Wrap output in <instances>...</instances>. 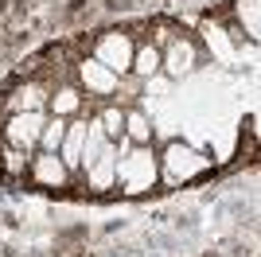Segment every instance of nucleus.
<instances>
[{"label": "nucleus", "instance_id": "obj_16", "mask_svg": "<svg viewBox=\"0 0 261 257\" xmlns=\"http://www.w3.org/2000/svg\"><path fill=\"white\" fill-rule=\"evenodd\" d=\"M207 43H211V51H215L222 63H230V59H234V43H230V35L222 39V32H215V35H207Z\"/></svg>", "mask_w": 261, "mask_h": 257}, {"label": "nucleus", "instance_id": "obj_3", "mask_svg": "<svg viewBox=\"0 0 261 257\" xmlns=\"http://www.w3.org/2000/svg\"><path fill=\"white\" fill-rule=\"evenodd\" d=\"M160 156V179L164 183H184V179H195L199 171H207L211 160L203 156V152L195 148H187V144H168L164 152H156Z\"/></svg>", "mask_w": 261, "mask_h": 257}, {"label": "nucleus", "instance_id": "obj_11", "mask_svg": "<svg viewBox=\"0 0 261 257\" xmlns=\"http://www.w3.org/2000/svg\"><path fill=\"white\" fill-rule=\"evenodd\" d=\"M129 74L137 78V82H148V78L160 74V47H156L152 39H137V47H133V66Z\"/></svg>", "mask_w": 261, "mask_h": 257}, {"label": "nucleus", "instance_id": "obj_2", "mask_svg": "<svg viewBox=\"0 0 261 257\" xmlns=\"http://www.w3.org/2000/svg\"><path fill=\"white\" fill-rule=\"evenodd\" d=\"M133 47H137V39H133L129 32H101L98 39H94V47H90V59H98V63L106 66V70H113L117 78H129Z\"/></svg>", "mask_w": 261, "mask_h": 257}, {"label": "nucleus", "instance_id": "obj_10", "mask_svg": "<svg viewBox=\"0 0 261 257\" xmlns=\"http://www.w3.org/2000/svg\"><path fill=\"white\" fill-rule=\"evenodd\" d=\"M117 156H121V152L109 144V148L101 152V156L90 164V168H82V179H86L90 191H113V171H117Z\"/></svg>", "mask_w": 261, "mask_h": 257}, {"label": "nucleus", "instance_id": "obj_9", "mask_svg": "<svg viewBox=\"0 0 261 257\" xmlns=\"http://www.w3.org/2000/svg\"><path fill=\"white\" fill-rule=\"evenodd\" d=\"M47 97H51V82L32 74L4 97V106H8V113H35V109H47Z\"/></svg>", "mask_w": 261, "mask_h": 257}, {"label": "nucleus", "instance_id": "obj_4", "mask_svg": "<svg viewBox=\"0 0 261 257\" xmlns=\"http://www.w3.org/2000/svg\"><path fill=\"white\" fill-rule=\"evenodd\" d=\"M70 78L78 82V90L86 97H117L121 94V78L113 70H106L98 59H90V55L74 59V74Z\"/></svg>", "mask_w": 261, "mask_h": 257}, {"label": "nucleus", "instance_id": "obj_15", "mask_svg": "<svg viewBox=\"0 0 261 257\" xmlns=\"http://www.w3.org/2000/svg\"><path fill=\"white\" fill-rule=\"evenodd\" d=\"M63 137H66V117H51V113H47L43 133H39V148L35 152H59L63 148Z\"/></svg>", "mask_w": 261, "mask_h": 257}, {"label": "nucleus", "instance_id": "obj_5", "mask_svg": "<svg viewBox=\"0 0 261 257\" xmlns=\"http://www.w3.org/2000/svg\"><path fill=\"white\" fill-rule=\"evenodd\" d=\"M43 121H47V109H35V113H8V117H4V128H0V140H4L8 148L35 152L39 148Z\"/></svg>", "mask_w": 261, "mask_h": 257}, {"label": "nucleus", "instance_id": "obj_13", "mask_svg": "<svg viewBox=\"0 0 261 257\" xmlns=\"http://www.w3.org/2000/svg\"><path fill=\"white\" fill-rule=\"evenodd\" d=\"M94 117L101 121V133H106L109 144L121 140V133H125V101L121 97H106L101 106H94Z\"/></svg>", "mask_w": 261, "mask_h": 257}, {"label": "nucleus", "instance_id": "obj_7", "mask_svg": "<svg viewBox=\"0 0 261 257\" xmlns=\"http://www.w3.org/2000/svg\"><path fill=\"white\" fill-rule=\"evenodd\" d=\"M47 113L51 117H90L94 106L86 101L74 78H59V86H51V97H47Z\"/></svg>", "mask_w": 261, "mask_h": 257}, {"label": "nucleus", "instance_id": "obj_1", "mask_svg": "<svg viewBox=\"0 0 261 257\" xmlns=\"http://www.w3.org/2000/svg\"><path fill=\"white\" fill-rule=\"evenodd\" d=\"M160 183V156L156 148H137L133 144L125 156H117V171H113V191H125V195H144Z\"/></svg>", "mask_w": 261, "mask_h": 257}, {"label": "nucleus", "instance_id": "obj_8", "mask_svg": "<svg viewBox=\"0 0 261 257\" xmlns=\"http://www.w3.org/2000/svg\"><path fill=\"white\" fill-rule=\"evenodd\" d=\"M28 179L39 183V187H51V191H59V187H70V183H74V175H70V171H66V164L59 160V152H32Z\"/></svg>", "mask_w": 261, "mask_h": 257}, {"label": "nucleus", "instance_id": "obj_12", "mask_svg": "<svg viewBox=\"0 0 261 257\" xmlns=\"http://www.w3.org/2000/svg\"><path fill=\"white\" fill-rule=\"evenodd\" d=\"M125 137H129L137 148H148L156 140V125H152V117H148V109L125 106Z\"/></svg>", "mask_w": 261, "mask_h": 257}, {"label": "nucleus", "instance_id": "obj_14", "mask_svg": "<svg viewBox=\"0 0 261 257\" xmlns=\"http://www.w3.org/2000/svg\"><path fill=\"white\" fill-rule=\"evenodd\" d=\"M234 20H238L242 35L250 43H257V32H261V8L257 0H234Z\"/></svg>", "mask_w": 261, "mask_h": 257}, {"label": "nucleus", "instance_id": "obj_6", "mask_svg": "<svg viewBox=\"0 0 261 257\" xmlns=\"http://www.w3.org/2000/svg\"><path fill=\"white\" fill-rule=\"evenodd\" d=\"M199 66V47L187 35H172V39L160 47V74L168 82H179Z\"/></svg>", "mask_w": 261, "mask_h": 257}]
</instances>
